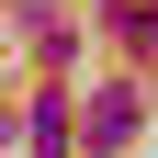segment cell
Masks as SVG:
<instances>
[{
    "mask_svg": "<svg viewBox=\"0 0 158 158\" xmlns=\"http://www.w3.org/2000/svg\"><path fill=\"white\" fill-rule=\"evenodd\" d=\"M135 124H147V102H135V90H102V102L79 113V135H90V147H124Z\"/></svg>",
    "mask_w": 158,
    "mask_h": 158,
    "instance_id": "cell-1",
    "label": "cell"
}]
</instances>
